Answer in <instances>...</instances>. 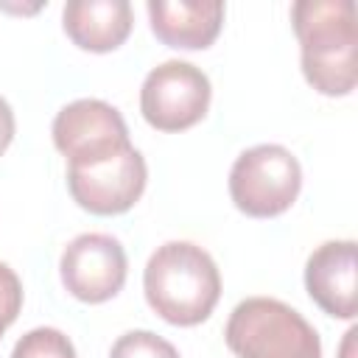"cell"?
Returning <instances> with one entry per match:
<instances>
[{"label":"cell","instance_id":"3","mask_svg":"<svg viewBox=\"0 0 358 358\" xmlns=\"http://www.w3.org/2000/svg\"><path fill=\"white\" fill-rule=\"evenodd\" d=\"M224 341L238 358H322L316 327L271 296L238 302L227 319Z\"/></svg>","mask_w":358,"mask_h":358},{"label":"cell","instance_id":"4","mask_svg":"<svg viewBox=\"0 0 358 358\" xmlns=\"http://www.w3.org/2000/svg\"><path fill=\"white\" fill-rule=\"evenodd\" d=\"M302 190L299 159L277 143L246 148L229 171L232 204L249 218L282 215Z\"/></svg>","mask_w":358,"mask_h":358},{"label":"cell","instance_id":"12","mask_svg":"<svg viewBox=\"0 0 358 358\" xmlns=\"http://www.w3.org/2000/svg\"><path fill=\"white\" fill-rule=\"evenodd\" d=\"M11 358H78L73 341L56 327L28 330L11 350Z\"/></svg>","mask_w":358,"mask_h":358},{"label":"cell","instance_id":"8","mask_svg":"<svg viewBox=\"0 0 358 358\" xmlns=\"http://www.w3.org/2000/svg\"><path fill=\"white\" fill-rule=\"evenodd\" d=\"M53 145L70 162H87L129 145V129L123 115L98 98H78L62 106L50 126Z\"/></svg>","mask_w":358,"mask_h":358},{"label":"cell","instance_id":"7","mask_svg":"<svg viewBox=\"0 0 358 358\" xmlns=\"http://www.w3.org/2000/svg\"><path fill=\"white\" fill-rule=\"evenodd\" d=\"M126 249L117 238L106 232L76 235L64 246L59 260V274L67 294L90 305H101L117 296V291L126 282Z\"/></svg>","mask_w":358,"mask_h":358},{"label":"cell","instance_id":"5","mask_svg":"<svg viewBox=\"0 0 358 358\" xmlns=\"http://www.w3.org/2000/svg\"><path fill=\"white\" fill-rule=\"evenodd\" d=\"M145 182V159L131 143L103 157L67 165V190L73 201L92 215L129 213L140 201Z\"/></svg>","mask_w":358,"mask_h":358},{"label":"cell","instance_id":"1","mask_svg":"<svg viewBox=\"0 0 358 358\" xmlns=\"http://www.w3.org/2000/svg\"><path fill=\"white\" fill-rule=\"evenodd\" d=\"M143 291L159 319L176 327H193L215 310L221 274L207 249L190 241H168L148 257Z\"/></svg>","mask_w":358,"mask_h":358},{"label":"cell","instance_id":"15","mask_svg":"<svg viewBox=\"0 0 358 358\" xmlns=\"http://www.w3.org/2000/svg\"><path fill=\"white\" fill-rule=\"evenodd\" d=\"M14 131H17V123H14V112L8 106V101L0 95V157L6 154V148L11 145L14 140Z\"/></svg>","mask_w":358,"mask_h":358},{"label":"cell","instance_id":"14","mask_svg":"<svg viewBox=\"0 0 358 358\" xmlns=\"http://www.w3.org/2000/svg\"><path fill=\"white\" fill-rule=\"evenodd\" d=\"M22 310V282L8 263H0V338Z\"/></svg>","mask_w":358,"mask_h":358},{"label":"cell","instance_id":"2","mask_svg":"<svg viewBox=\"0 0 358 358\" xmlns=\"http://www.w3.org/2000/svg\"><path fill=\"white\" fill-rule=\"evenodd\" d=\"M291 20L305 81L327 98L350 95L355 90V3L296 0Z\"/></svg>","mask_w":358,"mask_h":358},{"label":"cell","instance_id":"9","mask_svg":"<svg viewBox=\"0 0 358 358\" xmlns=\"http://www.w3.org/2000/svg\"><path fill=\"white\" fill-rule=\"evenodd\" d=\"M308 296L333 319H355L358 310V260L355 241H324L305 263Z\"/></svg>","mask_w":358,"mask_h":358},{"label":"cell","instance_id":"10","mask_svg":"<svg viewBox=\"0 0 358 358\" xmlns=\"http://www.w3.org/2000/svg\"><path fill=\"white\" fill-rule=\"evenodd\" d=\"M151 34L176 50L210 48L224 25L221 0H148Z\"/></svg>","mask_w":358,"mask_h":358},{"label":"cell","instance_id":"11","mask_svg":"<svg viewBox=\"0 0 358 358\" xmlns=\"http://www.w3.org/2000/svg\"><path fill=\"white\" fill-rule=\"evenodd\" d=\"M134 25L129 0H70L62 8V28L67 39L90 53L117 50Z\"/></svg>","mask_w":358,"mask_h":358},{"label":"cell","instance_id":"6","mask_svg":"<svg viewBox=\"0 0 358 358\" xmlns=\"http://www.w3.org/2000/svg\"><path fill=\"white\" fill-rule=\"evenodd\" d=\"M213 87L207 73L182 59L154 67L140 87V112L157 131H185L210 109Z\"/></svg>","mask_w":358,"mask_h":358},{"label":"cell","instance_id":"13","mask_svg":"<svg viewBox=\"0 0 358 358\" xmlns=\"http://www.w3.org/2000/svg\"><path fill=\"white\" fill-rule=\"evenodd\" d=\"M109 358H179V352L168 338L151 330H129L112 344Z\"/></svg>","mask_w":358,"mask_h":358}]
</instances>
